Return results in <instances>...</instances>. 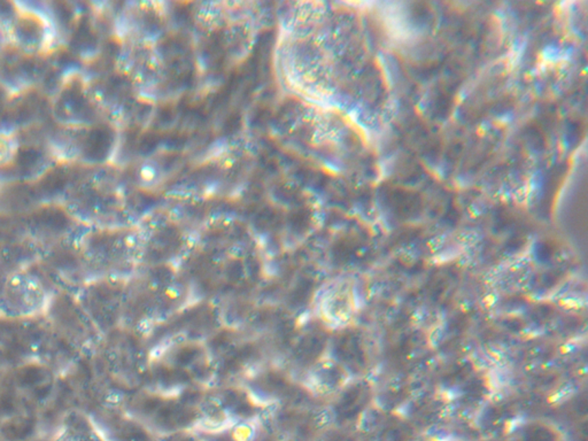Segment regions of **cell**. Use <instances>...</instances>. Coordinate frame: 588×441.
Here are the masks:
<instances>
[{"label":"cell","mask_w":588,"mask_h":441,"mask_svg":"<svg viewBox=\"0 0 588 441\" xmlns=\"http://www.w3.org/2000/svg\"><path fill=\"white\" fill-rule=\"evenodd\" d=\"M3 99V92H0V100Z\"/></svg>","instance_id":"4"},{"label":"cell","mask_w":588,"mask_h":441,"mask_svg":"<svg viewBox=\"0 0 588 441\" xmlns=\"http://www.w3.org/2000/svg\"><path fill=\"white\" fill-rule=\"evenodd\" d=\"M16 152L18 149L15 147V142L11 136L0 132V166L11 164Z\"/></svg>","instance_id":"3"},{"label":"cell","mask_w":588,"mask_h":441,"mask_svg":"<svg viewBox=\"0 0 588 441\" xmlns=\"http://www.w3.org/2000/svg\"><path fill=\"white\" fill-rule=\"evenodd\" d=\"M0 43H1V42H0Z\"/></svg>","instance_id":"5"},{"label":"cell","mask_w":588,"mask_h":441,"mask_svg":"<svg viewBox=\"0 0 588 441\" xmlns=\"http://www.w3.org/2000/svg\"><path fill=\"white\" fill-rule=\"evenodd\" d=\"M354 310V294L348 285H334L321 301V312L328 323H346Z\"/></svg>","instance_id":"2"},{"label":"cell","mask_w":588,"mask_h":441,"mask_svg":"<svg viewBox=\"0 0 588 441\" xmlns=\"http://www.w3.org/2000/svg\"><path fill=\"white\" fill-rule=\"evenodd\" d=\"M50 27L47 18L32 10L18 11L12 22V35L18 45L27 51L42 50L49 42Z\"/></svg>","instance_id":"1"}]
</instances>
